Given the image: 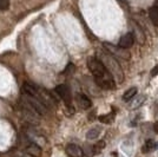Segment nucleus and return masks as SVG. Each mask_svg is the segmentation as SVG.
Instances as JSON below:
<instances>
[{
	"label": "nucleus",
	"mask_w": 158,
	"mask_h": 157,
	"mask_svg": "<svg viewBox=\"0 0 158 157\" xmlns=\"http://www.w3.org/2000/svg\"><path fill=\"white\" fill-rule=\"evenodd\" d=\"M153 131H155L156 134H158V121L153 124Z\"/></svg>",
	"instance_id": "6ab92c4d"
},
{
	"label": "nucleus",
	"mask_w": 158,
	"mask_h": 157,
	"mask_svg": "<svg viewBox=\"0 0 158 157\" xmlns=\"http://www.w3.org/2000/svg\"><path fill=\"white\" fill-rule=\"evenodd\" d=\"M156 74H158V66H156L155 69H152L151 71V76H156Z\"/></svg>",
	"instance_id": "a211bd4d"
},
{
	"label": "nucleus",
	"mask_w": 158,
	"mask_h": 157,
	"mask_svg": "<svg viewBox=\"0 0 158 157\" xmlns=\"http://www.w3.org/2000/svg\"><path fill=\"white\" fill-rule=\"evenodd\" d=\"M119 1H122V2H125V0H119Z\"/></svg>",
	"instance_id": "aec40b11"
},
{
	"label": "nucleus",
	"mask_w": 158,
	"mask_h": 157,
	"mask_svg": "<svg viewBox=\"0 0 158 157\" xmlns=\"http://www.w3.org/2000/svg\"><path fill=\"white\" fill-rule=\"evenodd\" d=\"M77 103H78L79 108H81L83 110H87L92 106L91 100L89 99V97H86L85 95H77Z\"/></svg>",
	"instance_id": "1a4fd4ad"
},
{
	"label": "nucleus",
	"mask_w": 158,
	"mask_h": 157,
	"mask_svg": "<svg viewBox=\"0 0 158 157\" xmlns=\"http://www.w3.org/2000/svg\"><path fill=\"white\" fill-rule=\"evenodd\" d=\"M110 118H113V113L107 115V116H100V117H99V121L103 122V123H111L112 119H110Z\"/></svg>",
	"instance_id": "dca6fc26"
},
{
	"label": "nucleus",
	"mask_w": 158,
	"mask_h": 157,
	"mask_svg": "<svg viewBox=\"0 0 158 157\" xmlns=\"http://www.w3.org/2000/svg\"><path fill=\"white\" fill-rule=\"evenodd\" d=\"M97 56H98L97 59L104 65V67L107 70V72L111 74V77L113 78L114 83L122 84L124 82V72L122 70V66L118 63V60L114 57H112L106 50L98 51Z\"/></svg>",
	"instance_id": "f03ea898"
},
{
	"label": "nucleus",
	"mask_w": 158,
	"mask_h": 157,
	"mask_svg": "<svg viewBox=\"0 0 158 157\" xmlns=\"http://www.w3.org/2000/svg\"><path fill=\"white\" fill-rule=\"evenodd\" d=\"M155 142L153 141H151V139H149V141H146L145 142V144L143 145V149H142V151L143 152H149V151H151V150H153L155 149Z\"/></svg>",
	"instance_id": "4468645a"
},
{
	"label": "nucleus",
	"mask_w": 158,
	"mask_h": 157,
	"mask_svg": "<svg viewBox=\"0 0 158 157\" xmlns=\"http://www.w3.org/2000/svg\"><path fill=\"white\" fill-rule=\"evenodd\" d=\"M149 17L151 19L152 24L158 27V6H152L149 10Z\"/></svg>",
	"instance_id": "9b49d317"
},
{
	"label": "nucleus",
	"mask_w": 158,
	"mask_h": 157,
	"mask_svg": "<svg viewBox=\"0 0 158 157\" xmlns=\"http://www.w3.org/2000/svg\"><path fill=\"white\" fill-rule=\"evenodd\" d=\"M136 93H137V89H136V87H131V89H129V90L123 95V99H124L125 102H127V100H130L132 97H135Z\"/></svg>",
	"instance_id": "ddd939ff"
},
{
	"label": "nucleus",
	"mask_w": 158,
	"mask_h": 157,
	"mask_svg": "<svg viewBox=\"0 0 158 157\" xmlns=\"http://www.w3.org/2000/svg\"><path fill=\"white\" fill-rule=\"evenodd\" d=\"M26 152L32 157H40L43 151H41V148H40L38 144L35 143H31L26 148Z\"/></svg>",
	"instance_id": "9d476101"
},
{
	"label": "nucleus",
	"mask_w": 158,
	"mask_h": 157,
	"mask_svg": "<svg viewBox=\"0 0 158 157\" xmlns=\"http://www.w3.org/2000/svg\"><path fill=\"white\" fill-rule=\"evenodd\" d=\"M21 100H23V104L25 105V106L30 108L31 110H33L34 112H37L38 115L44 116V115L47 113V106L45 104H43L38 98H35V97H33V96H30V95L23 93Z\"/></svg>",
	"instance_id": "7ed1b4c3"
},
{
	"label": "nucleus",
	"mask_w": 158,
	"mask_h": 157,
	"mask_svg": "<svg viewBox=\"0 0 158 157\" xmlns=\"http://www.w3.org/2000/svg\"><path fill=\"white\" fill-rule=\"evenodd\" d=\"M10 7V0H0V10L5 11Z\"/></svg>",
	"instance_id": "f3484780"
},
{
	"label": "nucleus",
	"mask_w": 158,
	"mask_h": 157,
	"mask_svg": "<svg viewBox=\"0 0 158 157\" xmlns=\"http://www.w3.org/2000/svg\"><path fill=\"white\" fill-rule=\"evenodd\" d=\"M104 47L107 52L111 54L112 57H116V58H120L123 60H129L130 59V53L126 51V49H123L120 46L112 45L110 43H104Z\"/></svg>",
	"instance_id": "20e7f679"
},
{
	"label": "nucleus",
	"mask_w": 158,
	"mask_h": 157,
	"mask_svg": "<svg viewBox=\"0 0 158 157\" xmlns=\"http://www.w3.org/2000/svg\"><path fill=\"white\" fill-rule=\"evenodd\" d=\"M99 135H100V128H93V129L87 131L86 138L87 139H94V138L98 137Z\"/></svg>",
	"instance_id": "f8f14e48"
},
{
	"label": "nucleus",
	"mask_w": 158,
	"mask_h": 157,
	"mask_svg": "<svg viewBox=\"0 0 158 157\" xmlns=\"http://www.w3.org/2000/svg\"><path fill=\"white\" fill-rule=\"evenodd\" d=\"M157 2H158V0H157Z\"/></svg>",
	"instance_id": "412c9836"
},
{
	"label": "nucleus",
	"mask_w": 158,
	"mask_h": 157,
	"mask_svg": "<svg viewBox=\"0 0 158 157\" xmlns=\"http://www.w3.org/2000/svg\"><path fill=\"white\" fill-rule=\"evenodd\" d=\"M87 67L89 70L92 72L94 82L96 84L100 87L109 90L114 87V80L111 77V74L107 72L104 65L96 58H89L87 59Z\"/></svg>",
	"instance_id": "f257e3e1"
},
{
	"label": "nucleus",
	"mask_w": 158,
	"mask_h": 157,
	"mask_svg": "<svg viewBox=\"0 0 158 157\" xmlns=\"http://www.w3.org/2000/svg\"><path fill=\"white\" fill-rule=\"evenodd\" d=\"M56 92L63 99L67 105H71V91L69 89V86L65 84H60L56 87Z\"/></svg>",
	"instance_id": "39448f33"
},
{
	"label": "nucleus",
	"mask_w": 158,
	"mask_h": 157,
	"mask_svg": "<svg viewBox=\"0 0 158 157\" xmlns=\"http://www.w3.org/2000/svg\"><path fill=\"white\" fill-rule=\"evenodd\" d=\"M65 150L66 154L70 157H83V154H84L81 148H79L78 145H76V144H69L66 146Z\"/></svg>",
	"instance_id": "6e6552de"
},
{
	"label": "nucleus",
	"mask_w": 158,
	"mask_h": 157,
	"mask_svg": "<svg viewBox=\"0 0 158 157\" xmlns=\"http://www.w3.org/2000/svg\"><path fill=\"white\" fill-rule=\"evenodd\" d=\"M133 43H135V39H133V36H132L131 32L126 33V34H124L120 39H119V44L118 46H120V47H123V49H130L132 45H133Z\"/></svg>",
	"instance_id": "0eeeda50"
},
{
	"label": "nucleus",
	"mask_w": 158,
	"mask_h": 157,
	"mask_svg": "<svg viewBox=\"0 0 158 157\" xmlns=\"http://www.w3.org/2000/svg\"><path fill=\"white\" fill-rule=\"evenodd\" d=\"M144 100H145V96H138L137 98L135 99V102L131 104V109H137L138 106H140V105L144 103Z\"/></svg>",
	"instance_id": "2eb2a0df"
},
{
	"label": "nucleus",
	"mask_w": 158,
	"mask_h": 157,
	"mask_svg": "<svg viewBox=\"0 0 158 157\" xmlns=\"http://www.w3.org/2000/svg\"><path fill=\"white\" fill-rule=\"evenodd\" d=\"M132 36H133V39H136V41L138 43L139 45H144L145 44V40H146L145 33L137 24L133 25V33H132Z\"/></svg>",
	"instance_id": "423d86ee"
}]
</instances>
